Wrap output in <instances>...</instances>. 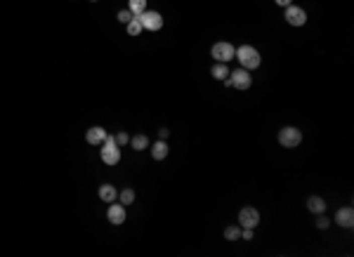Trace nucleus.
Returning a JSON list of instances; mask_svg holds the SVG:
<instances>
[{"mask_svg":"<svg viewBox=\"0 0 354 257\" xmlns=\"http://www.w3.org/2000/svg\"><path fill=\"white\" fill-rule=\"evenodd\" d=\"M234 59H239L241 64V69H246V71H253L260 66V52L255 50L253 45H241L236 47V52H234Z\"/></svg>","mask_w":354,"mask_h":257,"instance_id":"1","label":"nucleus"},{"mask_svg":"<svg viewBox=\"0 0 354 257\" xmlns=\"http://www.w3.org/2000/svg\"><path fill=\"white\" fill-rule=\"evenodd\" d=\"M102 161L107 165H116L121 161V147L116 144V137L114 135H107V140L102 142V151H100Z\"/></svg>","mask_w":354,"mask_h":257,"instance_id":"2","label":"nucleus"},{"mask_svg":"<svg viewBox=\"0 0 354 257\" xmlns=\"http://www.w3.org/2000/svg\"><path fill=\"white\" fill-rule=\"evenodd\" d=\"M227 87H236V90H248V87L253 85V76H250V71L246 69H236L231 71L229 76L222 80Z\"/></svg>","mask_w":354,"mask_h":257,"instance_id":"3","label":"nucleus"},{"mask_svg":"<svg viewBox=\"0 0 354 257\" xmlns=\"http://www.w3.org/2000/svg\"><path fill=\"white\" fill-rule=\"evenodd\" d=\"M279 144L286 149H295L302 144V133L298 130V127H293V125H288V127H281L279 130Z\"/></svg>","mask_w":354,"mask_h":257,"instance_id":"4","label":"nucleus"},{"mask_svg":"<svg viewBox=\"0 0 354 257\" xmlns=\"http://www.w3.org/2000/svg\"><path fill=\"white\" fill-rule=\"evenodd\" d=\"M234 52H236V47L231 45V43H227V40H220V43H215V45H213V50H210V57H213L215 62L229 64L231 59H234Z\"/></svg>","mask_w":354,"mask_h":257,"instance_id":"5","label":"nucleus"},{"mask_svg":"<svg viewBox=\"0 0 354 257\" xmlns=\"http://www.w3.org/2000/svg\"><path fill=\"white\" fill-rule=\"evenodd\" d=\"M139 24H142V29H146V31H161L163 29V17L158 15V12H149V10H144L142 15L137 17Z\"/></svg>","mask_w":354,"mask_h":257,"instance_id":"6","label":"nucleus"},{"mask_svg":"<svg viewBox=\"0 0 354 257\" xmlns=\"http://www.w3.org/2000/svg\"><path fill=\"white\" fill-rule=\"evenodd\" d=\"M260 224V212L246 205V208H241L239 210V226L241 229H255V226Z\"/></svg>","mask_w":354,"mask_h":257,"instance_id":"7","label":"nucleus"},{"mask_svg":"<svg viewBox=\"0 0 354 257\" xmlns=\"http://www.w3.org/2000/svg\"><path fill=\"white\" fill-rule=\"evenodd\" d=\"M284 19L291 24V26H305V24H307V12L302 8H298V5H288L284 12Z\"/></svg>","mask_w":354,"mask_h":257,"instance_id":"8","label":"nucleus"},{"mask_svg":"<svg viewBox=\"0 0 354 257\" xmlns=\"http://www.w3.org/2000/svg\"><path fill=\"white\" fill-rule=\"evenodd\" d=\"M109 205H111V208L107 210V219L111 224H123L125 217H128V215H125V205L123 203H116V201L109 203Z\"/></svg>","mask_w":354,"mask_h":257,"instance_id":"9","label":"nucleus"},{"mask_svg":"<svg viewBox=\"0 0 354 257\" xmlns=\"http://www.w3.org/2000/svg\"><path fill=\"white\" fill-rule=\"evenodd\" d=\"M335 222H338V226H342V229H352L354 226V210L347 205V208H340L338 212H335Z\"/></svg>","mask_w":354,"mask_h":257,"instance_id":"10","label":"nucleus"},{"mask_svg":"<svg viewBox=\"0 0 354 257\" xmlns=\"http://www.w3.org/2000/svg\"><path fill=\"white\" fill-rule=\"evenodd\" d=\"M107 135H109L107 130L97 125V127H90V130L85 133V140H87V144H93V147H102V142L107 140Z\"/></svg>","mask_w":354,"mask_h":257,"instance_id":"11","label":"nucleus"},{"mask_svg":"<svg viewBox=\"0 0 354 257\" xmlns=\"http://www.w3.org/2000/svg\"><path fill=\"white\" fill-rule=\"evenodd\" d=\"M229 73H231L229 66H227V64H222V62H215L213 66H210V76H213L215 80H224Z\"/></svg>","mask_w":354,"mask_h":257,"instance_id":"12","label":"nucleus"},{"mask_svg":"<svg viewBox=\"0 0 354 257\" xmlns=\"http://www.w3.org/2000/svg\"><path fill=\"white\" fill-rule=\"evenodd\" d=\"M165 156H168V144H165V140H158L154 147H151V158H154V161H163Z\"/></svg>","mask_w":354,"mask_h":257,"instance_id":"13","label":"nucleus"},{"mask_svg":"<svg viewBox=\"0 0 354 257\" xmlns=\"http://www.w3.org/2000/svg\"><path fill=\"white\" fill-rule=\"evenodd\" d=\"M307 208H309V212L321 215V212H326V201H323L321 196H312V198L307 201Z\"/></svg>","mask_w":354,"mask_h":257,"instance_id":"14","label":"nucleus"},{"mask_svg":"<svg viewBox=\"0 0 354 257\" xmlns=\"http://www.w3.org/2000/svg\"><path fill=\"white\" fill-rule=\"evenodd\" d=\"M100 198L104 203H114L116 198H118V191H116L111 184H102V187H100Z\"/></svg>","mask_w":354,"mask_h":257,"instance_id":"15","label":"nucleus"},{"mask_svg":"<svg viewBox=\"0 0 354 257\" xmlns=\"http://www.w3.org/2000/svg\"><path fill=\"white\" fill-rule=\"evenodd\" d=\"M125 31H128V36H132V38H135V36H139V33L144 31V29H142V24H139L137 17H132L130 22L125 24Z\"/></svg>","mask_w":354,"mask_h":257,"instance_id":"16","label":"nucleus"},{"mask_svg":"<svg viewBox=\"0 0 354 257\" xmlns=\"http://www.w3.org/2000/svg\"><path fill=\"white\" fill-rule=\"evenodd\" d=\"M128 10L132 12V17H139L146 10V0H130V3H128Z\"/></svg>","mask_w":354,"mask_h":257,"instance_id":"17","label":"nucleus"},{"mask_svg":"<svg viewBox=\"0 0 354 257\" xmlns=\"http://www.w3.org/2000/svg\"><path fill=\"white\" fill-rule=\"evenodd\" d=\"M132 149H137V151H144V149H149V140H146V135H135L130 140Z\"/></svg>","mask_w":354,"mask_h":257,"instance_id":"18","label":"nucleus"},{"mask_svg":"<svg viewBox=\"0 0 354 257\" xmlns=\"http://www.w3.org/2000/svg\"><path fill=\"white\" fill-rule=\"evenodd\" d=\"M118 201H121L125 208H128V205L135 201V191H132V189H123V191H118Z\"/></svg>","mask_w":354,"mask_h":257,"instance_id":"19","label":"nucleus"},{"mask_svg":"<svg viewBox=\"0 0 354 257\" xmlns=\"http://www.w3.org/2000/svg\"><path fill=\"white\" fill-rule=\"evenodd\" d=\"M224 238H227V241H239L241 226H227V229H224Z\"/></svg>","mask_w":354,"mask_h":257,"instance_id":"20","label":"nucleus"},{"mask_svg":"<svg viewBox=\"0 0 354 257\" xmlns=\"http://www.w3.org/2000/svg\"><path fill=\"white\" fill-rule=\"evenodd\" d=\"M316 226H319V229H321V231H326V229H328V226H331V219L326 217V215H316Z\"/></svg>","mask_w":354,"mask_h":257,"instance_id":"21","label":"nucleus"},{"mask_svg":"<svg viewBox=\"0 0 354 257\" xmlns=\"http://www.w3.org/2000/svg\"><path fill=\"white\" fill-rule=\"evenodd\" d=\"M116 144H118V147L130 144V137H128V133H118V135H116Z\"/></svg>","mask_w":354,"mask_h":257,"instance_id":"22","label":"nucleus"},{"mask_svg":"<svg viewBox=\"0 0 354 257\" xmlns=\"http://www.w3.org/2000/svg\"><path fill=\"white\" fill-rule=\"evenodd\" d=\"M130 19H132V12H130V10H121V12H118V22L128 24Z\"/></svg>","mask_w":354,"mask_h":257,"instance_id":"23","label":"nucleus"},{"mask_svg":"<svg viewBox=\"0 0 354 257\" xmlns=\"http://www.w3.org/2000/svg\"><path fill=\"white\" fill-rule=\"evenodd\" d=\"M241 238L250 241V238H253V229H241Z\"/></svg>","mask_w":354,"mask_h":257,"instance_id":"24","label":"nucleus"},{"mask_svg":"<svg viewBox=\"0 0 354 257\" xmlns=\"http://www.w3.org/2000/svg\"><path fill=\"white\" fill-rule=\"evenodd\" d=\"M279 8H288V5H293V0H274Z\"/></svg>","mask_w":354,"mask_h":257,"instance_id":"25","label":"nucleus"},{"mask_svg":"<svg viewBox=\"0 0 354 257\" xmlns=\"http://www.w3.org/2000/svg\"><path fill=\"white\" fill-rule=\"evenodd\" d=\"M168 127H161V130H158V137H161V140H168Z\"/></svg>","mask_w":354,"mask_h":257,"instance_id":"26","label":"nucleus"},{"mask_svg":"<svg viewBox=\"0 0 354 257\" xmlns=\"http://www.w3.org/2000/svg\"><path fill=\"white\" fill-rule=\"evenodd\" d=\"M93 3H97V0H93Z\"/></svg>","mask_w":354,"mask_h":257,"instance_id":"27","label":"nucleus"}]
</instances>
